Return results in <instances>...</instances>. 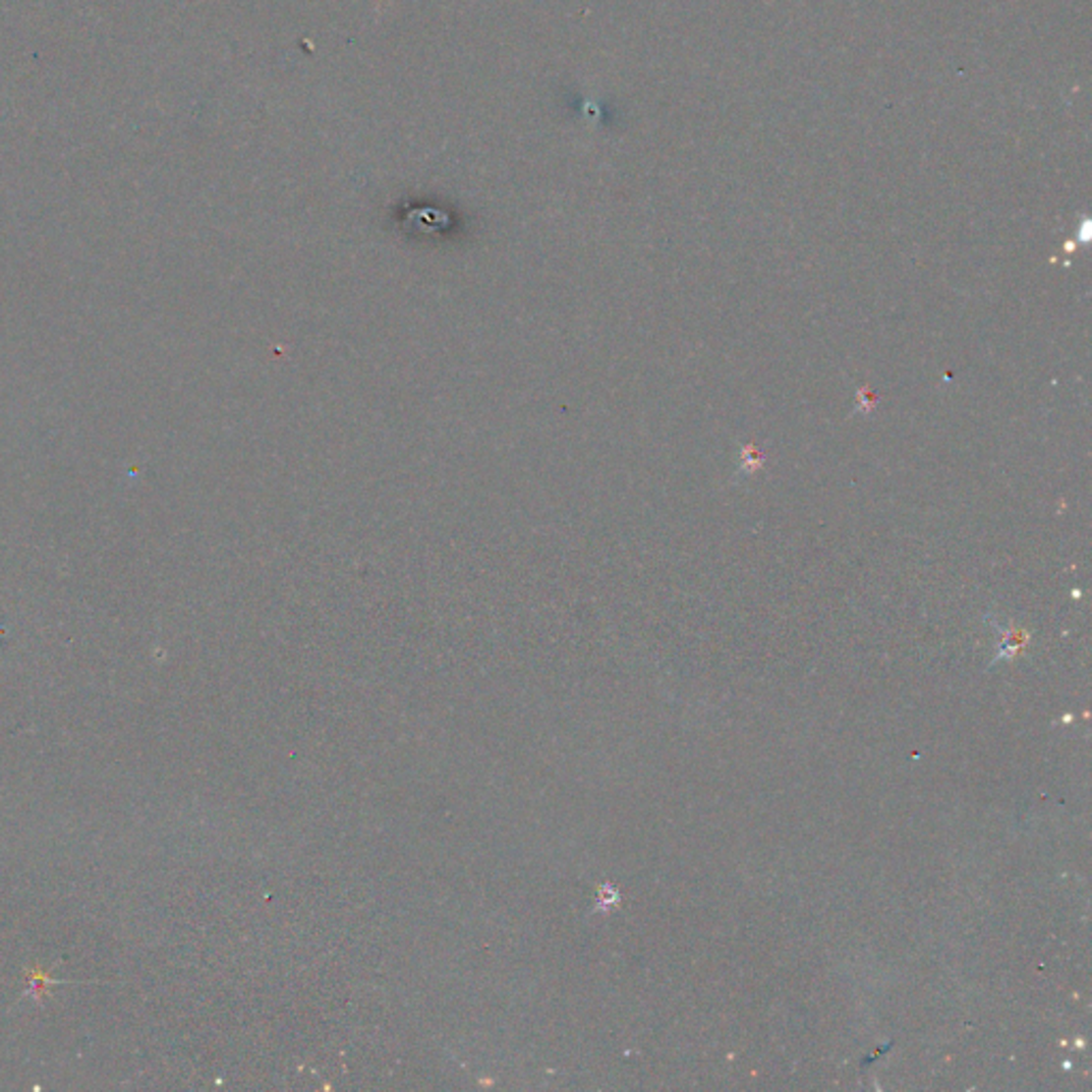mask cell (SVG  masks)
<instances>
[{
  "instance_id": "1",
  "label": "cell",
  "mask_w": 1092,
  "mask_h": 1092,
  "mask_svg": "<svg viewBox=\"0 0 1092 1092\" xmlns=\"http://www.w3.org/2000/svg\"><path fill=\"white\" fill-rule=\"evenodd\" d=\"M762 463H764V457L758 453L756 444H745L743 448H740V474H743V476L756 474Z\"/></svg>"
},
{
  "instance_id": "2",
  "label": "cell",
  "mask_w": 1092,
  "mask_h": 1092,
  "mask_svg": "<svg viewBox=\"0 0 1092 1092\" xmlns=\"http://www.w3.org/2000/svg\"><path fill=\"white\" fill-rule=\"evenodd\" d=\"M869 395H871V393H869V391H866V388H864V391H860V393H858L860 401H858V408H856V412L869 414V412H871V410L875 408V401H871V404H869Z\"/></svg>"
}]
</instances>
